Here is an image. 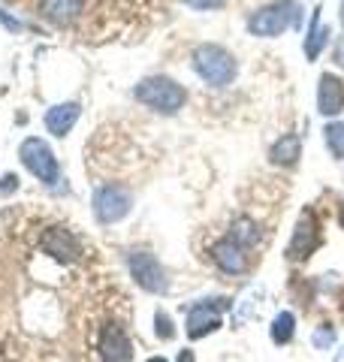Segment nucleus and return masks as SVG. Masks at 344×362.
<instances>
[{
	"instance_id": "obj_1",
	"label": "nucleus",
	"mask_w": 344,
	"mask_h": 362,
	"mask_svg": "<svg viewBox=\"0 0 344 362\" xmlns=\"http://www.w3.org/2000/svg\"><path fill=\"white\" fill-rule=\"evenodd\" d=\"M193 70L212 88H227L236 78V58L229 54L224 45L202 42L193 49Z\"/></svg>"
},
{
	"instance_id": "obj_2",
	"label": "nucleus",
	"mask_w": 344,
	"mask_h": 362,
	"mask_svg": "<svg viewBox=\"0 0 344 362\" xmlns=\"http://www.w3.org/2000/svg\"><path fill=\"white\" fill-rule=\"evenodd\" d=\"M136 100H139L142 106L148 109H154V112H164V115H176V112L185 106V88H181L176 78H169V76H148L142 78L139 85H136Z\"/></svg>"
},
{
	"instance_id": "obj_3",
	"label": "nucleus",
	"mask_w": 344,
	"mask_h": 362,
	"mask_svg": "<svg viewBox=\"0 0 344 362\" xmlns=\"http://www.w3.org/2000/svg\"><path fill=\"white\" fill-rule=\"evenodd\" d=\"M299 18H302V6L296 0H275L269 6H260L248 18V30L254 37H281L287 28L299 25Z\"/></svg>"
},
{
	"instance_id": "obj_4",
	"label": "nucleus",
	"mask_w": 344,
	"mask_h": 362,
	"mask_svg": "<svg viewBox=\"0 0 344 362\" xmlns=\"http://www.w3.org/2000/svg\"><path fill=\"white\" fill-rule=\"evenodd\" d=\"M18 157H21V163H25L30 173L42 181V185H57V181H61V166H57V157L52 154V148L42 139H37V136H30V139L21 142Z\"/></svg>"
},
{
	"instance_id": "obj_5",
	"label": "nucleus",
	"mask_w": 344,
	"mask_h": 362,
	"mask_svg": "<svg viewBox=\"0 0 344 362\" xmlns=\"http://www.w3.org/2000/svg\"><path fill=\"white\" fill-rule=\"evenodd\" d=\"M133 194L124 185H103L94 194V214L100 223H118L130 214Z\"/></svg>"
},
{
	"instance_id": "obj_6",
	"label": "nucleus",
	"mask_w": 344,
	"mask_h": 362,
	"mask_svg": "<svg viewBox=\"0 0 344 362\" xmlns=\"http://www.w3.org/2000/svg\"><path fill=\"white\" fill-rule=\"evenodd\" d=\"M130 275L133 281L139 284L145 293H166L169 290V278H166V269L157 263V257L151 251H133L130 259Z\"/></svg>"
},
{
	"instance_id": "obj_7",
	"label": "nucleus",
	"mask_w": 344,
	"mask_h": 362,
	"mask_svg": "<svg viewBox=\"0 0 344 362\" xmlns=\"http://www.w3.org/2000/svg\"><path fill=\"white\" fill-rule=\"evenodd\" d=\"M317 247H320V226H317L314 211L305 209L299 214V221H296L290 245H287V259H290V263H302V259L311 257Z\"/></svg>"
},
{
	"instance_id": "obj_8",
	"label": "nucleus",
	"mask_w": 344,
	"mask_h": 362,
	"mask_svg": "<svg viewBox=\"0 0 344 362\" xmlns=\"http://www.w3.org/2000/svg\"><path fill=\"white\" fill-rule=\"evenodd\" d=\"M229 299H200L188 308V335L202 338L221 326V314L229 308Z\"/></svg>"
},
{
	"instance_id": "obj_9",
	"label": "nucleus",
	"mask_w": 344,
	"mask_h": 362,
	"mask_svg": "<svg viewBox=\"0 0 344 362\" xmlns=\"http://www.w3.org/2000/svg\"><path fill=\"white\" fill-rule=\"evenodd\" d=\"M40 247L49 257H55L57 263H76V259L82 257V242H79L76 235L61 223L49 226V230L40 235Z\"/></svg>"
},
{
	"instance_id": "obj_10",
	"label": "nucleus",
	"mask_w": 344,
	"mask_h": 362,
	"mask_svg": "<svg viewBox=\"0 0 344 362\" xmlns=\"http://www.w3.org/2000/svg\"><path fill=\"white\" fill-rule=\"evenodd\" d=\"M212 259L224 275H242L248 269V247H242L236 239L227 235V239H217L212 245Z\"/></svg>"
},
{
	"instance_id": "obj_11",
	"label": "nucleus",
	"mask_w": 344,
	"mask_h": 362,
	"mask_svg": "<svg viewBox=\"0 0 344 362\" xmlns=\"http://www.w3.org/2000/svg\"><path fill=\"white\" fill-rule=\"evenodd\" d=\"M100 359L103 362H130L133 359V344L121 326L109 323L100 332Z\"/></svg>"
},
{
	"instance_id": "obj_12",
	"label": "nucleus",
	"mask_w": 344,
	"mask_h": 362,
	"mask_svg": "<svg viewBox=\"0 0 344 362\" xmlns=\"http://www.w3.org/2000/svg\"><path fill=\"white\" fill-rule=\"evenodd\" d=\"M317 109H320V115H326V118H336L344 112V82L338 76H332V73L320 76Z\"/></svg>"
},
{
	"instance_id": "obj_13",
	"label": "nucleus",
	"mask_w": 344,
	"mask_h": 362,
	"mask_svg": "<svg viewBox=\"0 0 344 362\" xmlns=\"http://www.w3.org/2000/svg\"><path fill=\"white\" fill-rule=\"evenodd\" d=\"M79 115H82V106L79 103H57L52 106L49 112H45V130H49L52 136H67L73 127H76V121Z\"/></svg>"
},
{
	"instance_id": "obj_14",
	"label": "nucleus",
	"mask_w": 344,
	"mask_h": 362,
	"mask_svg": "<svg viewBox=\"0 0 344 362\" xmlns=\"http://www.w3.org/2000/svg\"><path fill=\"white\" fill-rule=\"evenodd\" d=\"M79 13H82V0H40V16L57 28L73 25Z\"/></svg>"
},
{
	"instance_id": "obj_15",
	"label": "nucleus",
	"mask_w": 344,
	"mask_h": 362,
	"mask_svg": "<svg viewBox=\"0 0 344 362\" xmlns=\"http://www.w3.org/2000/svg\"><path fill=\"white\" fill-rule=\"evenodd\" d=\"M329 37H332V30L323 25V21H320V9H314V13H311V25H308V30H305V58L317 61L320 52L326 49Z\"/></svg>"
},
{
	"instance_id": "obj_16",
	"label": "nucleus",
	"mask_w": 344,
	"mask_h": 362,
	"mask_svg": "<svg viewBox=\"0 0 344 362\" xmlns=\"http://www.w3.org/2000/svg\"><path fill=\"white\" fill-rule=\"evenodd\" d=\"M299 154H302V139L296 133L281 136V139L272 145V151H269L275 166H293L296 160H299Z\"/></svg>"
},
{
	"instance_id": "obj_17",
	"label": "nucleus",
	"mask_w": 344,
	"mask_h": 362,
	"mask_svg": "<svg viewBox=\"0 0 344 362\" xmlns=\"http://www.w3.org/2000/svg\"><path fill=\"white\" fill-rule=\"evenodd\" d=\"M229 239H236L242 247H254L260 242V230L251 218H236L233 226H229Z\"/></svg>"
},
{
	"instance_id": "obj_18",
	"label": "nucleus",
	"mask_w": 344,
	"mask_h": 362,
	"mask_svg": "<svg viewBox=\"0 0 344 362\" xmlns=\"http://www.w3.org/2000/svg\"><path fill=\"white\" fill-rule=\"evenodd\" d=\"M296 332V317L290 311H281V314H275V320H272V341L275 344H290V338Z\"/></svg>"
},
{
	"instance_id": "obj_19",
	"label": "nucleus",
	"mask_w": 344,
	"mask_h": 362,
	"mask_svg": "<svg viewBox=\"0 0 344 362\" xmlns=\"http://www.w3.org/2000/svg\"><path fill=\"white\" fill-rule=\"evenodd\" d=\"M323 139H326V148L332 151V157H336V160H344V121L326 124Z\"/></svg>"
},
{
	"instance_id": "obj_20",
	"label": "nucleus",
	"mask_w": 344,
	"mask_h": 362,
	"mask_svg": "<svg viewBox=\"0 0 344 362\" xmlns=\"http://www.w3.org/2000/svg\"><path fill=\"white\" fill-rule=\"evenodd\" d=\"M260 296H263V290H251L248 296L236 305V323H245L251 314H254V308H260Z\"/></svg>"
},
{
	"instance_id": "obj_21",
	"label": "nucleus",
	"mask_w": 344,
	"mask_h": 362,
	"mask_svg": "<svg viewBox=\"0 0 344 362\" xmlns=\"http://www.w3.org/2000/svg\"><path fill=\"white\" fill-rule=\"evenodd\" d=\"M154 332H157L160 341H172V338H176V326H172L166 311H157L154 314Z\"/></svg>"
},
{
	"instance_id": "obj_22",
	"label": "nucleus",
	"mask_w": 344,
	"mask_h": 362,
	"mask_svg": "<svg viewBox=\"0 0 344 362\" xmlns=\"http://www.w3.org/2000/svg\"><path fill=\"white\" fill-rule=\"evenodd\" d=\"M311 341H314V347H317V350H329L332 344H336V329H332L329 323L317 326L314 335H311Z\"/></svg>"
},
{
	"instance_id": "obj_23",
	"label": "nucleus",
	"mask_w": 344,
	"mask_h": 362,
	"mask_svg": "<svg viewBox=\"0 0 344 362\" xmlns=\"http://www.w3.org/2000/svg\"><path fill=\"white\" fill-rule=\"evenodd\" d=\"M185 4L193 9H217V6H224V0H185Z\"/></svg>"
},
{
	"instance_id": "obj_24",
	"label": "nucleus",
	"mask_w": 344,
	"mask_h": 362,
	"mask_svg": "<svg viewBox=\"0 0 344 362\" xmlns=\"http://www.w3.org/2000/svg\"><path fill=\"white\" fill-rule=\"evenodd\" d=\"M13 190H18V175H4V185H0V194L9 197Z\"/></svg>"
},
{
	"instance_id": "obj_25",
	"label": "nucleus",
	"mask_w": 344,
	"mask_h": 362,
	"mask_svg": "<svg viewBox=\"0 0 344 362\" xmlns=\"http://www.w3.org/2000/svg\"><path fill=\"white\" fill-rule=\"evenodd\" d=\"M332 61H336V66H341V70H344V37H338L336 52H332Z\"/></svg>"
},
{
	"instance_id": "obj_26",
	"label": "nucleus",
	"mask_w": 344,
	"mask_h": 362,
	"mask_svg": "<svg viewBox=\"0 0 344 362\" xmlns=\"http://www.w3.org/2000/svg\"><path fill=\"white\" fill-rule=\"evenodd\" d=\"M0 21H4V25H6L9 30H21V21H18V18H9V16L4 13V9H0Z\"/></svg>"
},
{
	"instance_id": "obj_27",
	"label": "nucleus",
	"mask_w": 344,
	"mask_h": 362,
	"mask_svg": "<svg viewBox=\"0 0 344 362\" xmlns=\"http://www.w3.org/2000/svg\"><path fill=\"white\" fill-rule=\"evenodd\" d=\"M176 362H197V359H193V350H181Z\"/></svg>"
},
{
	"instance_id": "obj_28",
	"label": "nucleus",
	"mask_w": 344,
	"mask_h": 362,
	"mask_svg": "<svg viewBox=\"0 0 344 362\" xmlns=\"http://www.w3.org/2000/svg\"><path fill=\"white\" fill-rule=\"evenodd\" d=\"M338 221H341V226H344V202H341V211H338Z\"/></svg>"
},
{
	"instance_id": "obj_29",
	"label": "nucleus",
	"mask_w": 344,
	"mask_h": 362,
	"mask_svg": "<svg viewBox=\"0 0 344 362\" xmlns=\"http://www.w3.org/2000/svg\"><path fill=\"white\" fill-rule=\"evenodd\" d=\"M336 362H344V347L338 350V356H336Z\"/></svg>"
},
{
	"instance_id": "obj_30",
	"label": "nucleus",
	"mask_w": 344,
	"mask_h": 362,
	"mask_svg": "<svg viewBox=\"0 0 344 362\" xmlns=\"http://www.w3.org/2000/svg\"><path fill=\"white\" fill-rule=\"evenodd\" d=\"M148 362H166L164 356H154V359H148Z\"/></svg>"
},
{
	"instance_id": "obj_31",
	"label": "nucleus",
	"mask_w": 344,
	"mask_h": 362,
	"mask_svg": "<svg viewBox=\"0 0 344 362\" xmlns=\"http://www.w3.org/2000/svg\"><path fill=\"white\" fill-rule=\"evenodd\" d=\"M341 25H344V4H341Z\"/></svg>"
}]
</instances>
